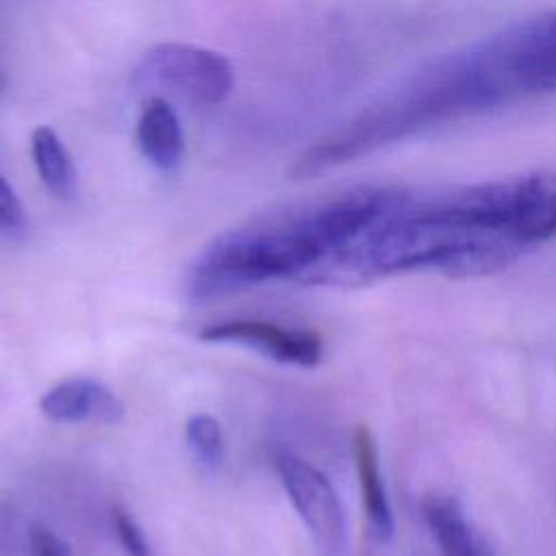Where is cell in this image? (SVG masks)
Segmentation results:
<instances>
[{"label": "cell", "mask_w": 556, "mask_h": 556, "mask_svg": "<svg viewBox=\"0 0 556 556\" xmlns=\"http://www.w3.org/2000/svg\"><path fill=\"white\" fill-rule=\"evenodd\" d=\"M276 471L319 556H343L345 515L330 480L315 465L287 450L276 454Z\"/></svg>", "instance_id": "obj_5"}, {"label": "cell", "mask_w": 556, "mask_h": 556, "mask_svg": "<svg viewBox=\"0 0 556 556\" xmlns=\"http://www.w3.org/2000/svg\"><path fill=\"white\" fill-rule=\"evenodd\" d=\"M556 91V9L513 22L400 80L308 146L289 169L315 178L430 126Z\"/></svg>", "instance_id": "obj_1"}, {"label": "cell", "mask_w": 556, "mask_h": 556, "mask_svg": "<svg viewBox=\"0 0 556 556\" xmlns=\"http://www.w3.org/2000/svg\"><path fill=\"white\" fill-rule=\"evenodd\" d=\"M143 80L200 104H219L232 89V65L211 48L165 41L148 48L139 63Z\"/></svg>", "instance_id": "obj_4"}, {"label": "cell", "mask_w": 556, "mask_h": 556, "mask_svg": "<svg viewBox=\"0 0 556 556\" xmlns=\"http://www.w3.org/2000/svg\"><path fill=\"white\" fill-rule=\"evenodd\" d=\"M206 343L248 345L263 356L298 367H315L321 361L324 343L317 332L287 328L265 319H226L204 326L198 334Z\"/></svg>", "instance_id": "obj_6"}, {"label": "cell", "mask_w": 556, "mask_h": 556, "mask_svg": "<svg viewBox=\"0 0 556 556\" xmlns=\"http://www.w3.org/2000/svg\"><path fill=\"white\" fill-rule=\"evenodd\" d=\"M30 154L43 187L59 200L76 193V167L63 139L50 126H37L30 135Z\"/></svg>", "instance_id": "obj_11"}, {"label": "cell", "mask_w": 556, "mask_h": 556, "mask_svg": "<svg viewBox=\"0 0 556 556\" xmlns=\"http://www.w3.org/2000/svg\"><path fill=\"white\" fill-rule=\"evenodd\" d=\"M30 556H74L63 539H59L50 528L35 526L28 534Z\"/></svg>", "instance_id": "obj_15"}, {"label": "cell", "mask_w": 556, "mask_h": 556, "mask_svg": "<svg viewBox=\"0 0 556 556\" xmlns=\"http://www.w3.org/2000/svg\"><path fill=\"white\" fill-rule=\"evenodd\" d=\"M26 230V215L13 187L0 174V235L7 239H20Z\"/></svg>", "instance_id": "obj_13"}, {"label": "cell", "mask_w": 556, "mask_h": 556, "mask_svg": "<svg viewBox=\"0 0 556 556\" xmlns=\"http://www.w3.org/2000/svg\"><path fill=\"white\" fill-rule=\"evenodd\" d=\"M4 83H7V80H4V72H2V65H0V91L4 89Z\"/></svg>", "instance_id": "obj_16"}, {"label": "cell", "mask_w": 556, "mask_h": 556, "mask_svg": "<svg viewBox=\"0 0 556 556\" xmlns=\"http://www.w3.org/2000/svg\"><path fill=\"white\" fill-rule=\"evenodd\" d=\"M185 443L198 467L215 471L224 463L226 445L219 421L208 413L191 415L185 424Z\"/></svg>", "instance_id": "obj_12"}, {"label": "cell", "mask_w": 556, "mask_h": 556, "mask_svg": "<svg viewBox=\"0 0 556 556\" xmlns=\"http://www.w3.org/2000/svg\"><path fill=\"white\" fill-rule=\"evenodd\" d=\"M39 410L59 424L102 421L117 424L124 417L122 400L102 382L91 378H67L39 397Z\"/></svg>", "instance_id": "obj_7"}, {"label": "cell", "mask_w": 556, "mask_h": 556, "mask_svg": "<svg viewBox=\"0 0 556 556\" xmlns=\"http://www.w3.org/2000/svg\"><path fill=\"white\" fill-rule=\"evenodd\" d=\"M352 450H354V465H356L361 502H363L367 523L380 541H389L393 534V515H391L389 497H387L382 473H380L378 447L367 426L358 424L354 428Z\"/></svg>", "instance_id": "obj_9"}, {"label": "cell", "mask_w": 556, "mask_h": 556, "mask_svg": "<svg viewBox=\"0 0 556 556\" xmlns=\"http://www.w3.org/2000/svg\"><path fill=\"white\" fill-rule=\"evenodd\" d=\"M404 193L400 187H356L287 215L226 230L191 261L185 293L193 302H206L276 278L315 282Z\"/></svg>", "instance_id": "obj_3"}, {"label": "cell", "mask_w": 556, "mask_h": 556, "mask_svg": "<svg viewBox=\"0 0 556 556\" xmlns=\"http://www.w3.org/2000/svg\"><path fill=\"white\" fill-rule=\"evenodd\" d=\"M421 510L443 556H495L480 532L465 517L458 500L441 493L428 495Z\"/></svg>", "instance_id": "obj_10"}, {"label": "cell", "mask_w": 556, "mask_h": 556, "mask_svg": "<svg viewBox=\"0 0 556 556\" xmlns=\"http://www.w3.org/2000/svg\"><path fill=\"white\" fill-rule=\"evenodd\" d=\"M111 519H113L117 541H119L126 556H152L150 545H148L141 528L137 526L135 517L126 508L115 506L113 513H111Z\"/></svg>", "instance_id": "obj_14"}, {"label": "cell", "mask_w": 556, "mask_h": 556, "mask_svg": "<svg viewBox=\"0 0 556 556\" xmlns=\"http://www.w3.org/2000/svg\"><path fill=\"white\" fill-rule=\"evenodd\" d=\"M515 178L432 195L406 191L317 282H363L410 269L480 276L506 267L530 248L521 237V195Z\"/></svg>", "instance_id": "obj_2"}, {"label": "cell", "mask_w": 556, "mask_h": 556, "mask_svg": "<svg viewBox=\"0 0 556 556\" xmlns=\"http://www.w3.org/2000/svg\"><path fill=\"white\" fill-rule=\"evenodd\" d=\"M139 152L159 172H176L185 154V135L176 111L163 98H150L137 119Z\"/></svg>", "instance_id": "obj_8"}]
</instances>
